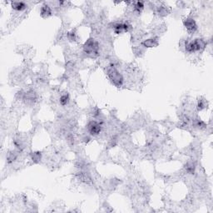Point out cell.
<instances>
[{
    "instance_id": "4",
    "label": "cell",
    "mask_w": 213,
    "mask_h": 213,
    "mask_svg": "<svg viewBox=\"0 0 213 213\" xmlns=\"http://www.w3.org/2000/svg\"><path fill=\"white\" fill-rule=\"evenodd\" d=\"M183 24L190 33H193L197 28V25L195 22V20L193 19H191V18H187V19H184Z\"/></svg>"
},
{
    "instance_id": "13",
    "label": "cell",
    "mask_w": 213,
    "mask_h": 213,
    "mask_svg": "<svg viewBox=\"0 0 213 213\" xmlns=\"http://www.w3.org/2000/svg\"><path fill=\"white\" fill-rule=\"evenodd\" d=\"M41 159V154L39 152H34L33 155V160L34 161H38Z\"/></svg>"
},
{
    "instance_id": "14",
    "label": "cell",
    "mask_w": 213,
    "mask_h": 213,
    "mask_svg": "<svg viewBox=\"0 0 213 213\" xmlns=\"http://www.w3.org/2000/svg\"><path fill=\"white\" fill-rule=\"evenodd\" d=\"M159 13H160L161 14L163 15L167 14V9H166V7H161V8L159 9Z\"/></svg>"
},
{
    "instance_id": "6",
    "label": "cell",
    "mask_w": 213,
    "mask_h": 213,
    "mask_svg": "<svg viewBox=\"0 0 213 213\" xmlns=\"http://www.w3.org/2000/svg\"><path fill=\"white\" fill-rule=\"evenodd\" d=\"M12 7L17 11H22L26 8L27 5L23 2H13L12 3Z\"/></svg>"
},
{
    "instance_id": "9",
    "label": "cell",
    "mask_w": 213,
    "mask_h": 213,
    "mask_svg": "<svg viewBox=\"0 0 213 213\" xmlns=\"http://www.w3.org/2000/svg\"><path fill=\"white\" fill-rule=\"evenodd\" d=\"M69 102V95L68 94H64L60 97V103L63 106L67 105Z\"/></svg>"
},
{
    "instance_id": "2",
    "label": "cell",
    "mask_w": 213,
    "mask_h": 213,
    "mask_svg": "<svg viewBox=\"0 0 213 213\" xmlns=\"http://www.w3.org/2000/svg\"><path fill=\"white\" fill-rule=\"evenodd\" d=\"M83 50L87 54H97L99 50V44L94 39H88L83 46Z\"/></svg>"
},
{
    "instance_id": "8",
    "label": "cell",
    "mask_w": 213,
    "mask_h": 213,
    "mask_svg": "<svg viewBox=\"0 0 213 213\" xmlns=\"http://www.w3.org/2000/svg\"><path fill=\"white\" fill-rule=\"evenodd\" d=\"M142 44L144 47H146V48H153V47H157L158 45V42L156 39L151 38V39H147V40L143 41L142 43Z\"/></svg>"
},
{
    "instance_id": "12",
    "label": "cell",
    "mask_w": 213,
    "mask_h": 213,
    "mask_svg": "<svg viewBox=\"0 0 213 213\" xmlns=\"http://www.w3.org/2000/svg\"><path fill=\"white\" fill-rule=\"evenodd\" d=\"M15 158H16V155H15L13 152H10V153H8V155H7V159L8 162H12V161H13Z\"/></svg>"
},
{
    "instance_id": "11",
    "label": "cell",
    "mask_w": 213,
    "mask_h": 213,
    "mask_svg": "<svg viewBox=\"0 0 213 213\" xmlns=\"http://www.w3.org/2000/svg\"><path fill=\"white\" fill-rule=\"evenodd\" d=\"M143 7H144V4H143L142 2H137V3H135V5H134L135 11L140 13V12L142 11V9H143Z\"/></svg>"
},
{
    "instance_id": "10",
    "label": "cell",
    "mask_w": 213,
    "mask_h": 213,
    "mask_svg": "<svg viewBox=\"0 0 213 213\" xmlns=\"http://www.w3.org/2000/svg\"><path fill=\"white\" fill-rule=\"evenodd\" d=\"M24 98L27 99V101L30 102V101H34V99L36 98V94L34 92H28L27 93L24 94Z\"/></svg>"
},
{
    "instance_id": "1",
    "label": "cell",
    "mask_w": 213,
    "mask_h": 213,
    "mask_svg": "<svg viewBox=\"0 0 213 213\" xmlns=\"http://www.w3.org/2000/svg\"><path fill=\"white\" fill-rule=\"evenodd\" d=\"M108 76L115 86L121 87L123 85V77L114 67H109L108 68Z\"/></svg>"
},
{
    "instance_id": "5",
    "label": "cell",
    "mask_w": 213,
    "mask_h": 213,
    "mask_svg": "<svg viewBox=\"0 0 213 213\" xmlns=\"http://www.w3.org/2000/svg\"><path fill=\"white\" fill-rule=\"evenodd\" d=\"M194 45H195V50L196 52L197 51H201V50H203V49L206 48V43L203 39H200V38H197V39H195L194 41Z\"/></svg>"
},
{
    "instance_id": "3",
    "label": "cell",
    "mask_w": 213,
    "mask_h": 213,
    "mask_svg": "<svg viewBox=\"0 0 213 213\" xmlns=\"http://www.w3.org/2000/svg\"><path fill=\"white\" fill-rule=\"evenodd\" d=\"M87 129L91 135L93 136H97L102 131V125L97 121H91L87 124Z\"/></svg>"
},
{
    "instance_id": "7",
    "label": "cell",
    "mask_w": 213,
    "mask_h": 213,
    "mask_svg": "<svg viewBox=\"0 0 213 213\" xmlns=\"http://www.w3.org/2000/svg\"><path fill=\"white\" fill-rule=\"evenodd\" d=\"M52 14V10L48 4L43 5L41 8V15L43 18H48Z\"/></svg>"
}]
</instances>
